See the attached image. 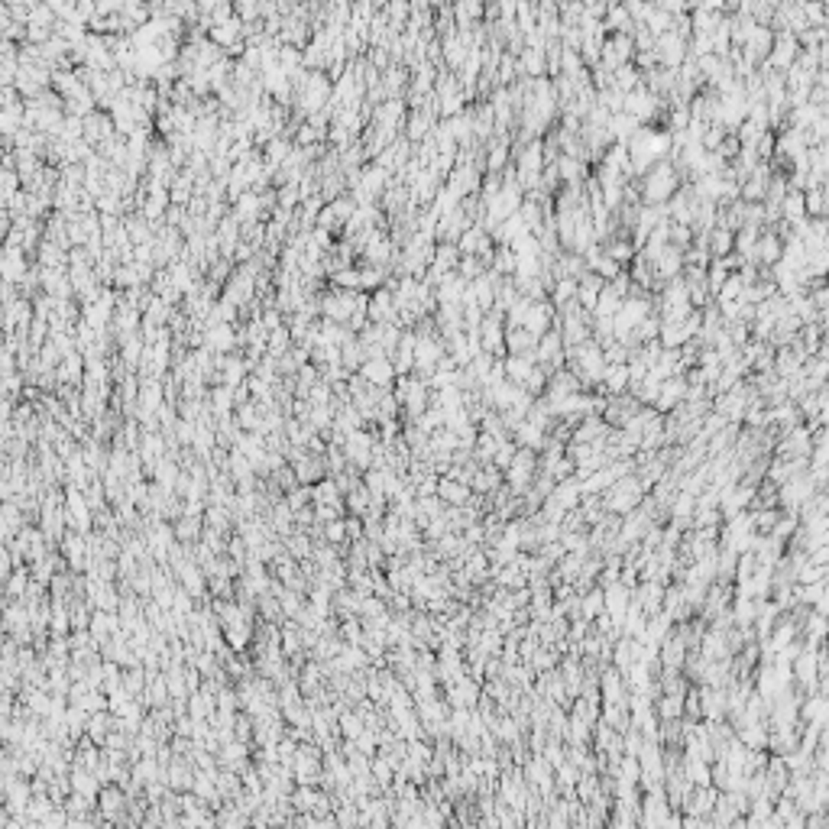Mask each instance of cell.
Instances as JSON below:
<instances>
[{
  "mask_svg": "<svg viewBox=\"0 0 829 829\" xmlns=\"http://www.w3.org/2000/svg\"><path fill=\"white\" fill-rule=\"evenodd\" d=\"M395 399H399V405H402L405 415L421 418V415L428 412V389H425L421 379H408V376H402V379H399V389H395Z\"/></svg>",
  "mask_w": 829,
  "mask_h": 829,
  "instance_id": "cell-1",
  "label": "cell"
},
{
  "mask_svg": "<svg viewBox=\"0 0 829 829\" xmlns=\"http://www.w3.org/2000/svg\"><path fill=\"white\" fill-rule=\"evenodd\" d=\"M674 185H677V179H674L670 166H655L648 172V179H645V198L648 201H664V198L674 194Z\"/></svg>",
  "mask_w": 829,
  "mask_h": 829,
  "instance_id": "cell-2",
  "label": "cell"
},
{
  "mask_svg": "<svg viewBox=\"0 0 829 829\" xmlns=\"http://www.w3.org/2000/svg\"><path fill=\"white\" fill-rule=\"evenodd\" d=\"M237 341H240V337H237L234 324H223V321H217V324H208V330H204V350L221 353V357L227 350H234Z\"/></svg>",
  "mask_w": 829,
  "mask_h": 829,
  "instance_id": "cell-3",
  "label": "cell"
},
{
  "mask_svg": "<svg viewBox=\"0 0 829 829\" xmlns=\"http://www.w3.org/2000/svg\"><path fill=\"white\" fill-rule=\"evenodd\" d=\"M360 376L366 379L370 386H376V389H389L395 379V366L389 357H376V360H366L360 366Z\"/></svg>",
  "mask_w": 829,
  "mask_h": 829,
  "instance_id": "cell-4",
  "label": "cell"
},
{
  "mask_svg": "<svg viewBox=\"0 0 829 829\" xmlns=\"http://www.w3.org/2000/svg\"><path fill=\"white\" fill-rule=\"evenodd\" d=\"M664 139L661 137H655V133H638L635 137V143H632V159H635V166L638 169H645L648 162H655L664 152Z\"/></svg>",
  "mask_w": 829,
  "mask_h": 829,
  "instance_id": "cell-5",
  "label": "cell"
},
{
  "mask_svg": "<svg viewBox=\"0 0 829 829\" xmlns=\"http://www.w3.org/2000/svg\"><path fill=\"white\" fill-rule=\"evenodd\" d=\"M3 279H7L10 286L30 279V272H26V250L7 243V253H3Z\"/></svg>",
  "mask_w": 829,
  "mask_h": 829,
  "instance_id": "cell-6",
  "label": "cell"
},
{
  "mask_svg": "<svg viewBox=\"0 0 829 829\" xmlns=\"http://www.w3.org/2000/svg\"><path fill=\"white\" fill-rule=\"evenodd\" d=\"M263 194L259 192H246L240 201H234V217L240 223H253L256 217H259V208H263Z\"/></svg>",
  "mask_w": 829,
  "mask_h": 829,
  "instance_id": "cell-7",
  "label": "cell"
},
{
  "mask_svg": "<svg viewBox=\"0 0 829 829\" xmlns=\"http://www.w3.org/2000/svg\"><path fill=\"white\" fill-rule=\"evenodd\" d=\"M81 372H85V366H81V353H72V357H65L62 360V366L55 370V376L72 389L74 383H81Z\"/></svg>",
  "mask_w": 829,
  "mask_h": 829,
  "instance_id": "cell-8",
  "label": "cell"
},
{
  "mask_svg": "<svg viewBox=\"0 0 829 829\" xmlns=\"http://www.w3.org/2000/svg\"><path fill=\"white\" fill-rule=\"evenodd\" d=\"M447 188L457 194V198H460L463 192H473V188H477V172L470 169V166H467V169L460 166L457 172H450V185H447Z\"/></svg>",
  "mask_w": 829,
  "mask_h": 829,
  "instance_id": "cell-9",
  "label": "cell"
},
{
  "mask_svg": "<svg viewBox=\"0 0 829 829\" xmlns=\"http://www.w3.org/2000/svg\"><path fill=\"white\" fill-rule=\"evenodd\" d=\"M383 282H386V269L383 266H370V263H363L360 266V288H376V292H379Z\"/></svg>",
  "mask_w": 829,
  "mask_h": 829,
  "instance_id": "cell-10",
  "label": "cell"
},
{
  "mask_svg": "<svg viewBox=\"0 0 829 829\" xmlns=\"http://www.w3.org/2000/svg\"><path fill=\"white\" fill-rule=\"evenodd\" d=\"M460 250L463 253H477V250H486V234L483 230H467V234L460 237Z\"/></svg>",
  "mask_w": 829,
  "mask_h": 829,
  "instance_id": "cell-11",
  "label": "cell"
},
{
  "mask_svg": "<svg viewBox=\"0 0 829 829\" xmlns=\"http://www.w3.org/2000/svg\"><path fill=\"white\" fill-rule=\"evenodd\" d=\"M661 49H664V62H681L683 43L677 36H664V39H661Z\"/></svg>",
  "mask_w": 829,
  "mask_h": 829,
  "instance_id": "cell-12",
  "label": "cell"
},
{
  "mask_svg": "<svg viewBox=\"0 0 829 829\" xmlns=\"http://www.w3.org/2000/svg\"><path fill=\"white\" fill-rule=\"evenodd\" d=\"M499 337H502L499 324H496V321L489 318L486 324H483V343H486V347H499Z\"/></svg>",
  "mask_w": 829,
  "mask_h": 829,
  "instance_id": "cell-13",
  "label": "cell"
},
{
  "mask_svg": "<svg viewBox=\"0 0 829 829\" xmlns=\"http://www.w3.org/2000/svg\"><path fill=\"white\" fill-rule=\"evenodd\" d=\"M477 272H479L477 259H473V256H463V259H460V276H470V279H473Z\"/></svg>",
  "mask_w": 829,
  "mask_h": 829,
  "instance_id": "cell-14",
  "label": "cell"
},
{
  "mask_svg": "<svg viewBox=\"0 0 829 829\" xmlns=\"http://www.w3.org/2000/svg\"><path fill=\"white\" fill-rule=\"evenodd\" d=\"M457 17H460V20H467V17H479V7H477V3H460Z\"/></svg>",
  "mask_w": 829,
  "mask_h": 829,
  "instance_id": "cell-15",
  "label": "cell"
}]
</instances>
